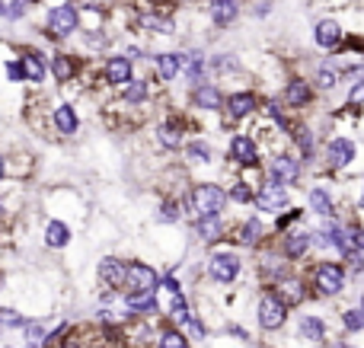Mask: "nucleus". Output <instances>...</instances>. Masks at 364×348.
Instances as JSON below:
<instances>
[{"label":"nucleus","mask_w":364,"mask_h":348,"mask_svg":"<svg viewBox=\"0 0 364 348\" xmlns=\"http://www.w3.org/2000/svg\"><path fill=\"white\" fill-rule=\"evenodd\" d=\"M80 29V6L64 0V4H51L45 10L42 19V32L51 42H64V38H74V32Z\"/></svg>","instance_id":"nucleus-1"},{"label":"nucleus","mask_w":364,"mask_h":348,"mask_svg":"<svg viewBox=\"0 0 364 348\" xmlns=\"http://www.w3.org/2000/svg\"><path fill=\"white\" fill-rule=\"evenodd\" d=\"M224 205H227V192L214 183L195 185L192 195H188V208H192L198 217H220Z\"/></svg>","instance_id":"nucleus-2"},{"label":"nucleus","mask_w":364,"mask_h":348,"mask_svg":"<svg viewBox=\"0 0 364 348\" xmlns=\"http://www.w3.org/2000/svg\"><path fill=\"white\" fill-rule=\"evenodd\" d=\"M125 288H128V294H157L160 275L154 272V266H147V262H128Z\"/></svg>","instance_id":"nucleus-3"},{"label":"nucleus","mask_w":364,"mask_h":348,"mask_svg":"<svg viewBox=\"0 0 364 348\" xmlns=\"http://www.w3.org/2000/svg\"><path fill=\"white\" fill-rule=\"evenodd\" d=\"M19 64H23V77L26 83H36V87H42L45 77H48V55L38 48H32V45H23L19 48Z\"/></svg>","instance_id":"nucleus-4"},{"label":"nucleus","mask_w":364,"mask_h":348,"mask_svg":"<svg viewBox=\"0 0 364 348\" xmlns=\"http://www.w3.org/2000/svg\"><path fill=\"white\" fill-rule=\"evenodd\" d=\"M314 288L320 294H326V298L342 294V288H346V268L339 262H320L314 272Z\"/></svg>","instance_id":"nucleus-5"},{"label":"nucleus","mask_w":364,"mask_h":348,"mask_svg":"<svg viewBox=\"0 0 364 348\" xmlns=\"http://www.w3.org/2000/svg\"><path fill=\"white\" fill-rule=\"evenodd\" d=\"M48 70L51 77H55L58 87H68V83H74L77 77L83 74V61L77 55H68V51H58V55L48 58Z\"/></svg>","instance_id":"nucleus-6"},{"label":"nucleus","mask_w":364,"mask_h":348,"mask_svg":"<svg viewBox=\"0 0 364 348\" xmlns=\"http://www.w3.org/2000/svg\"><path fill=\"white\" fill-rule=\"evenodd\" d=\"M240 268H243V262H240L237 253H214L211 259H208V275H211L218 285H230V281H237Z\"/></svg>","instance_id":"nucleus-7"},{"label":"nucleus","mask_w":364,"mask_h":348,"mask_svg":"<svg viewBox=\"0 0 364 348\" xmlns=\"http://www.w3.org/2000/svg\"><path fill=\"white\" fill-rule=\"evenodd\" d=\"M102 80L109 87H125V83L134 80V61L128 55H109L106 64H102Z\"/></svg>","instance_id":"nucleus-8"},{"label":"nucleus","mask_w":364,"mask_h":348,"mask_svg":"<svg viewBox=\"0 0 364 348\" xmlns=\"http://www.w3.org/2000/svg\"><path fill=\"white\" fill-rule=\"evenodd\" d=\"M284 320H288V304L278 294H265L259 300V326L262 330H282Z\"/></svg>","instance_id":"nucleus-9"},{"label":"nucleus","mask_w":364,"mask_h":348,"mask_svg":"<svg viewBox=\"0 0 364 348\" xmlns=\"http://www.w3.org/2000/svg\"><path fill=\"white\" fill-rule=\"evenodd\" d=\"M125 272H128V262L115 259V256H102L100 266H96V278H100V285H106V291L125 288Z\"/></svg>","instance_id":"nucleus-10"},{"label":"nucleus","mask_w":364,"mask_h":348,"mask_svg":"<svg viewBox=\"0 0 364 348\" xmlns=\"http://www.w3.org/2000/svg\"><path fill=\"white\" fill-rule=\"evenodd\" d=\"M269 179L278 185H294L297 179H301V160L297 157H288V153H282V157H275L269 163Z\"/></svg>","instance_id":"nucleus-11"},{"label":"nucleus","mask_w":364,"mask_h":348,"mask_svg":"<svg viewBox=\"0 0 364 348\" xmlns=\"http://www.w3.org/2000/svg\"><path fill=\"white\" fill-rule=\"evenodd\" d=\"M51 128H55L61 138H74V134L80 131V115H77V109L70 106V102H58V106L51 109Z\"/></svg>","instance_id":"nucleus-12"},{"label":"nucleus","mask_w":364,"mask_h":348,"mask_svg":"<svg viewBox=\"0 0 364 348\" xmlns=\"http://www.w3.org/2000/svg\"><path fill=\"white\" fill-rule=\"evenodd\" d=\"M252 202H256L262 211H278V208H284V205L291 202V195H288L284 185H278V183H272L269 179V183H262V189H256Z\"/></svg>","instance_id":"nucleus-13"},{"label":"nucleus","mask_w":364,"mask_h":348,"mask_svg":"<svg viewBox=\"0 0 364 348\" xmlns=\"http://www.w3.org/2000/svg\"><path fill=\"white\" fill-rule=\"evenodd\" d=\"M74 240V230H70L68 221H61V217H48L42 227V243L48 249H64L68 243Z\"/></svg>","instance_id":"nucleus-14"},{"label":"nucleus","mask_w":364,"mask_h":348,"mask_svg":"<svg viewBox=\"0 0 364 348\" xmlns=\"http://www.w3.org/2000/svg\"><path fill=\"white\" fill-rule=\"evenodd\" d=\"M188 102H192L195 109H201V112H218L220 102H224V96H220V89L214 87V83H195L192 93H188Z\"/></svg>","instance_id":"nucleus-15"},{"label":"nucleus","mask_w":364,"mask_h":348,"mask_svg":"<svg viewBox=\"0 0 364 348\" xmlns=\"http://www.w3.org/2000/svg\"><path fill=\"white\" fill-rule=\"evenodd\" d=\"M224 106H227V115H230V119H250V115L259 109V96L252 93V89H237V93H230L224 99Z\"/></svg>","instance_id":"nucleus-16"},{"label":"nucleus","mask_w":364,"mask_h":348,"mask_svg":"<svg viewBox=\"0 0 364 348\" xmlns=\"http://www.w3.org/2000/svg\"><path fill=\"white\" fill-rule=\"evenodd\" d=\"M326 163L333 170H346L348 163H355V141L352 138H333L326 147Z\"/></svg>","instance_id":"nucleus-17"},{"label":"nucleus","mask_w":364,"mask_h":348,"mask_svg":"<svg viewBox=\"0 0 364 348\" xmlns=\"http://www.w3.org/2000/svg\"><path fill=\"white\" fill-rule=\"evenodd\" d=\"M230 157L240 166H259V147L250 134H233L230 138Z\"/></svg>","instance_id":"nucleus-18"},{"label":"nucleus","mask_w":364,"mask_h":348,"mask_svg":"<svg viewBox=\"0 0 364 348\" xmlns=\"http://www.w3.org/2000/svg\"><path fill=\"white\" fill-rule=\"evenodd\" d=\"M342 38H346V32H342V26L336 23V19H320V23L314 26V42L320 45V48H326V51L339 48Z\"/></svg>","instance_id":"nucleus-19"},{"label":"nucleus","mask_w":364,"mask_h":348,"mask_svg":"<svg viewBox=\"0 0 364 348\" xmlns=\"http://www.w3.org/2000/svg\"><path fill=\"white\" fill-rule=\"evenodd\" d=\"M284 102H288L291 109H304L314 102V87H310L307 80H301V77H294V80L284 83Z\"/></svg>","instance_id":"nucleus-20"},{"label":"nucleus","mask_w":364,"mask_h":348,"mask_svg":"<svg viewBox=\"0 0 364 348\" xmlns=\"http://www.w3.org/2000/svg\"><path fill=\"white\" fill-rule=\"evenodd\" d=\"M208 13L214 26H230L240 19V0H208Z\"/></svg>","instance_id":"nucleus-21"},{"label":"nucleus","mask_w":364,"mask_h":348,"mask_svg":"<svg viewBox=\"0 0 364 348\" xmlns=\"http://www.w3.org/2000/svg\"><path fill=\"white\" fill-rule=\"evenodd\" d=\"M154 67H157L160 80H176L182 74V55L179 51H160V55H154Z\"/></svg>","instance_id":"nucleus-22"},{"label":"nucleus","mask_w":364,"mask_h":348,"mask_svg":"<svg viewBox=\"0 0 364 348\" xmlns=\"http://www.w3.org/2000/svg\"><path fill=\"white\" fill-rule=\"evenodd\" d=\"M182 138H186V128H182V121H176V119L164 121V125L157 128V141L164 151H179V147H186Z\"/></svg>","instance_id":"nucleus-23"},{"label":"nucleus","mask_w":364,"mask_h":348,"mask_svg":"<svg viewBox=\"0 0 364 348\" xmlns=\"http://www.w3.org/2000/svg\"><path fill=\"white\" fill-rule=\"evenodd\" d=\"M186 157H188V163L208 166V163H214V147L208 144L205 138H192V141L186 144Z\"/></svg>","instance_id":"nucleus-24"},{"label":"nucleus","mask_w":364,"mask_h":348,"mask_svg":"<svg viewBox=\"0 0 364 348\" xmlns=\"http://www.w3.org/2000/svg\"><path fill=\"white\" fill-rule=\"evenodd\" d=\"M151 99V83L147 80H132L122 87V102L125 106H144Z\"/></svg>","instance_id":"nucleus-25"},{"label":"nucleus","mask_w":364,"mask_h":348,"mask_svg":"<svg viewBox=\"0 0 364 348\" xmlns=\"http://www.w3.org/2000/svg\"><path fill=\"white\" fill-rule=\"evenodd\" d=\"M291 134H294V147L301 151V160H314L316 157V138H314V131H310L307 125H294V128H291Z\"/></svg>","instance_id":"nucleus-26"},{"label":"nucleus","mask_w":364,"mask_h":348,"mask_svg":"<svg viewBox=\"0 0 364 348\" xmlns=\"http://www.w3.org/2000/svg\"><path fill=\"white\" fill-rule=\"evenodd\" d=\"M259 240H265V224L259 221V217L243 221V227L237 230V243H243V246H256Z\"/></svg>","instance_id":"nucleus-27"},{"label":"nucleus","mask_w":364,"mask_h":348,"mask_svg":"<svg viewBox=\"0 0 364 348\" xmlns=\"http://www.w3.org/2000/svg\"><path fill=\"white\" fill-rule=\"evenodd\" d=\"M310 208H314V214H320L323 221H329V217H336V208H333V198H329L326 189H310Z\"/></svg>","instance_id":"nucleus-28"},{"label":"nucleus","mask_w":364,"mask_h":348,"mask_svg":"<svg viewBox=\"0 0 364 348\" xmlns=\"http://www.w3.org/2000/svg\"><path fill=\"white\" fill-rule=\"evenodd\" d=\"M125 307L128 313H154L157 310V294H125Z\"/></svg>","instance_id":"nucleus-29"},{"label":"nucleus","mask_w":364,"mask_h":348,"mask_svg":"<svg viewBox=\"0 0 364 348\" xmlns=\"http://www.w3.org/2000/svg\"><path fill=\"white\" fill-rule=\"evenodd\" d=\"M310 249V234H288L284 236V256L288 259H301Z\"/></svg>","instance_id":"nucleus-30"},{"label":"nucleus","mask_w":364,"mask_h":348,"mask_svg":"<svg viewBox=\"0 0 364 348\" xmlns=\"http://www.w3.org/2000/svg\"><path fill=\"white\" fill-rule=\"evenodd\" d=\"M301 336L307 339V342H320L323 336H326V326H323L320 317H301Z\"/></svg>","instance_id":"nucleus-31"},{"label":"nucleus","mask_w":364,"mask_h":348,"mask_svg":"<svg viewBox=\"0 0 364 348\" xmlns=\"http://www.w3.org/2000/svg\"><path fill=\"white\" fill-rule=\"evenodd\" d=\"M195 230H198V236L205 243H214L220 236V217H198V221H195Z\"/></svg>","instance_id":"nucleus-32"},{"label":"nucleus","mask_w":364,"mask_h":348,"mask_svg":"<svg viewBox=\"0 0 364 348\" xmlns=\"http://www.w3.org/2000/svg\"><path fill=\"white\" fill-rule=\"evenodd\" d=\"M157 348H188V339L182 336L176 326H166V330L160 332V339H157Z\"/></svg>","instance_id":"nucleus-33"},{"label":"nucleus","mask_w":364,"mask_h":348,"mask_svg":"<svg viewBox=\"0 0 364 348\" xmlns=\"http://www.w3.org/2000/svg\"><path fill=\"white\" fill-rule=\"evenodd\" d=\"M339 77L342 74L333 67V61H326L320 70H316V87H320V89H333V87H339Z\"/></svg>","instance_id":"nucleus-34"},{"label":"nucleus","mask_w":364,"mask_h":348,"mask_svg":"<svg viewBox=\"0 0 364 348\" xmlns=\"http://www.w3.org/2000/svg\"><path fill=\"white\" fill-rule=\"evenodd\" d=\"M26 323H29V320H26L23 313L10 310V307H0V330H26Z\"/></svg>","instance_id":"nucleus-35"},{"label":"nucleus","mask_w":364,"mask_h":348,"mask_svg":"<svg viewBox=\"0 0 364 348\" xmlns=\"http://www.w3.org/2000/svg\"><path fill=\"white\" fill-rule=\"evenodd\" d=\"M282 291H284V304H301L304 300V285L297 278H284V285H282Z\"/></svg>","instance_id":"nucleus-36"},{"label":"nucleus","mask_w":364,"mask_h":348,"mask_svg":"<svg viewBox=\"0 0 364 348\" xmlns=\"http://www.w3.org/2000/svg\"><path fill=\"white\" fill-rule=\"evenodd\" d=\"M252 195H256V192H252L250 183H233L230 192H227V198H230V202H237V205H250Z\"/></svg>","instance_id":"nucleus-37"},{"label":"nucleus","mask_w":364,"mask_h":348,"mask_svg":"<svg viewBox=\"0 0 364 348\" xmlns=\"http://www.w3.org/2000/svg\"><path fill=\"white\" fill-rule=\"evenodd\" d=\"M29 6H32V0H10V4H6V19H10V23H19V19H26Z\"/></svg>","instance_id":"nucleus-38"},{"label":"nucleus","mask_w":364,"mask_h":348,"mask_svg":"<svg viewBox=\"0 0 364 348\" xmlns=\"http://www.w3.org/2000/svg\"><path fill=\"white\" fill-rule=\"evenodd\" d=\"M160 224H176L179 221V202H173V198H166L164 205H160V214H157Z\"/></svg>","instance_id":"nucleus-39"},{"label":"nucleus","mask_w":364,"mask_h":348,"mask_svg":"<svg viewBox=\"0 0 364 348\" xmlns=\"http://www.w3.org/2000/svg\"><path fill=\"white\" fill-rule=\"evenodd\" d=\"M364 106V77L352 83V89H348V99H346V109H361Z\"/></svg>","instance_id":"nucleus-40"},{"label":"nucleus","mask_w":364,"mask_h":348,"mask_svg":"<svg viewBox=\"0 0 364 348\" xmlns=\"http://www.w3.org/2000/svg\"><path fill=\"white\" fill-rule=\"evenodd\" d=\"M109 42H112V38L106 36V32H100V29H93V32H83V45H87V48H109Z\"/></svg>","instance_id":"nucleus-41"},{"label":"nucleus","mask_w":364,"mask_h":348,"mask_svg":"<svg viewBox=\"0 0 364 348\" xmlns=\"http://www.w3.org/2000/svg\"><path fill=\"white\" fill-rule=\"evenodd\" d=\"M4 74H6V80H10V83H23L26 80L19 58H6V61H4Z\"/></svg>","instance_id":"nucleus-42"},{"label":"nucleus","mask_w":364,"mask_h":348,"mask_svg":"<svg viewBox=\"0 0 364 348\" xmlns=\"http://www.w3.org/2000/svg\"><path fill=\"white\" fill-rule=\"evenodd\" d=\"M342 326H346L348 332H361V330H364L361 310H346V313H342Z\"/></svg>","instance_id":"nucleus-43"},{"label":"nucleus","mask_w":364,"mask_h":348,"mask_svg":"<svg viewBox=\"0 0 364 348\" xmlns=\"http://www.w3.org/2000/svg\"><path fill=\"white\" fill-rule=\"evenodd\" d=\"M346 240H348V249H352V253H364V227L346 230Z\"/></svg>","instance_id":"nucleus-44"},{"label":"nucleus","mask_w":364,"mask_h":348,"mask_svg":"<svg viewBox=\"0 0 364 348\" xmlns=\"http://www.w3.org/2000/svg\"><path fill=\"white\" fill-rule=\"evenodd\" d=\"M301 214H304V211H291V214L288 217H282V221H278V227H288V224H294V221H301Z\"/></svg>","instance_id":"nucleus-45"},{"label":"nucleus","mask_w":364,"mask_h":348,"mask_svg":"<svg viewBox=\"0 0 364 348\" xmlns=\"http://www.w3.org/2000/svg\"><path fill=\"white\" fill-rule=\"evenodd\" d=\"M272 13V0H265V4H256V16L262 19V16H269Z\"/></svg>","instance_id":"nucleus-46"},{"label":"nucleus","mask_w":364,"mask_h":348,"mask_svg":"<svg viewBox=\"0 0 364 348\" xmlns=\"http://www.w3.org/2000/svg\"><path fill=\"white\" fill-rule=\"evenodd\" d=\"M6 179V153H0V183Z\"/></svg>","instance_id":"nucleus-47"},{"label":"nucleus","mask_w":364,"mask_h":348,"mask_svg":"<svg viewBox=\"0 0 364 348\" xmlns=\"http://www.w3.org/2000/svg\"><path fill=\"white\" fill-rule=\"evenodd\" d=\"M4 214H10V211H6V202L0 198V217H4Z\"/></svg>","instance_id":"nucleus-48"},{"label":"nucleus","mask_w":364,"mask_h":348,"mask_svg":"<svg viewBox=\"0 0 364 348\" xmlns=\"http://www.w3.org/2000/svg\"><path fill=\"white\" fill-rule=\"evenodd\" d=\"M0 19H6V4L0 0Z\"/></svg>","instance_id":"nucleus-49"},{"label":"nucleus","mask_w":364,"mask_h":348,"mask_svg":"<svg viewBox=\"0 0 364 348\" xmlns=\"http://www.w3.org/2000/svg\"><path fill=\"white\" fill-rule=\"evenodd\" d=\"M361 317H364V298H361Z\"/></svg>","instance_id":"nucleus-50"},{"label":"nucleus","mask_w":364,"mask_h":348,"mask_svg":"<svg viewBox=\"0 0 364 348\" xmlns=\"http://www.w3.org/2000/svg\"><path fill=\"white\" fill-rule=\"evenodd\" d=\"M361 208H364V189H361Z\"/></svg>","instance_id":"nucleus-51"},{"label":"nucleus","mask_w":364,"mask_h":348,"mask_svg":"<svg viewBox=\"0 0 364 348\" xmlns=\"http://www.w3.org/2000/svg\"><path fill=\"white\" fill-rule=\"evenodd\" d=\"M96 4H100V6H102V4H109V0H96Z\"/></svg>","instance_id":"nucleus-52"},{"label":"nucleus","mask_w":364,"mask_h":348,"mask_svg":"<svg viewBox=\"0 0 364 348\" xmlns=\"http://www.w3.org/2000/svg\"><path fill=\"white\" fill-rule=\"evenodd\" d=\"M339 348H352V345H339Z\"/></svg>","instance_id":"nucleus-53"},{"label":"nucleus","mask_w":364,"mask_h":348,"mask_svg":"<svg viewBox=\"0 0 364 348\" xmlns=\"http://www.w3.org/2000/svg\"><path fill=\"white\" fill-rule=\"evenodd\" d=\"M4 348H13V345H4Z\"/></svg>","instance_id":"nucleus-54"},{"label":"nucleus","mask_w":364,"mask_h":348,"mask_svg":"<svg viewBox=\"0 0 364 348\" xmlns=\"http://www.w3.org/2000/svg\"><path fill=\"white\" fill-rule=\"evenodd\" d=\"M0 240H4V236H0Z\"/></svg>","instance_id":"nucleus-55"}]
</instances>
